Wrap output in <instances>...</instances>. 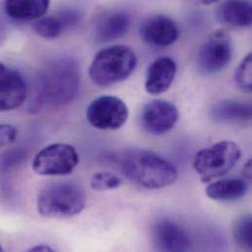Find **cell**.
Wrapping results in <instances>:
<instances>
[{"instance_id": "52a82bcc", "label": "cell", "mask_w": 252, "mask_h": 252, "mask_svg": "<svg viewBox=\"0 0 252 252\" xmlns=\"http://www.w3.org/2000/svg\"><path fill=\"white\" fill-rule=\"evenodd\" d=\"M87 120L95 128L102 130L118 129L124 126L128 117L126 103L112 95L94 99L87 109Z\"/></svg>"}, {"instance_id": "30bf717a", "label": "cell", "mask_w": 252, "mask_h": 252, "mask_svg": "<svg viewBox=\"0 0 252 252\" xmlns=\"http://www.w3.org/2000/svg\"><path fill=\"white\" fill-rule=\"evenodd\" d=\"M28 95V87L22 75L0 63V112L20 107Z\"/></svg>"}, {"instance_id": "7402d4cb", "label": "cell", "mask_w": 252, "mask_h": 252, "mask_svg": "<svg viewBox=\"0 0 252 252\" xmlns=\"http://www.w3.org/2000/svg\"><path fill=\"white\" fill-rule=\"evenodd\" d=\"M252 54L249 53L238 67L235 75L237 85L246 93H251L252 90Z\"/></svg>"}, {"instance_id": "4fadbf2b", "label": "cell", "mask_w": 252, "mask_h": 252, "mask_svg": "<svg viewBox=\"0 0 252 252\" xmlns=\"http://www.w3.org/2000/svg\"><path fill=\"white\" fill-rule=\"evenodd\" d=\"M177 73L175 61L168 57L155 60L148 68L145 78V90L156 95L167 92L174 82Z\"/></svg>"}, {"instance_id": "83f0119b", "label": "cell", "mask_w": 252, "mask_h": 252, "mask_svg": "<svg viewBox=\"0 0 252 252\" xmlns=\"http://www.w3.org/2000/svg\"><path fill=\"white\" fill-rule=\"evenodd\" d=\"M3 252V249H2V247L0 246V252Z\"/></svg>"}, {"instance_id": "cb8c5ba5", "label": "cell", "mask_w": 252, "mask_h": 252, "mask_svg": "<svg viewBox=\"0 0 252 252\" xmlns=\"http://www.w3.org/2000/svg\"><path fill=\"white\" fill-rule=\"evenodd\" d=\"M57 16L63 23L65 29H68L77 25V23L80 22V18H81L80 13L74 9H65L61 11Z\"/></svg>"}, {"instance_id": "484cf974", "label": "cell", "mask_w": 252, "mask_h": 252, "mask_svg": "<svg viewBox=\"0 0 252 252\" xmlns=\"http://www.w3.org/2000/svg\"><path fill=\"white\" fill-rule=\"evenodd\" d=\"M29 252H54L53 249H51L50 247L48 246H45V245H40V246H35L33 248H31L29 250Z\"/></svg>"}, {"instance_id": "e0dca14e", "label": "cell", "mask_w": 252, "mask_h": 252, "mask_svg": "<svg viewBox=\"0 0 252 252\" xmlns=\"http://www.w3.org/2000/svg\"><path fill=\"white\" fill-rule=\"evenodd\" d=\"M249 185L244 179H223L210 184L206 189L209 198L219 202H234L245 197Z\"/></svg>"}, {"instance_id": "ffe728a7", "label": "cell", "mask_w": 252, "mask_h": 252, "mask_svg": "<svg viewBox=\"0 0 252 252\" xmlns=\"http://www.w3.org/2000/svg\"><path fill=\"white\" fill-rule=\"evenodd\" d=\"M233 237L239 248L245 251H252V219L250 215L242 216L235 221Z\"/></svg>"}, {"instance_id": "277c9868", "label": "cell", "mask_w": 252, "mask_h": 252, "mask_svg": "<svg viewBox=\"0 0 252 252\" xmlns=\"http://www.w3.org/2000/svg\"><path fill=\"white\" fill-rule=\"evenodd\" d=\"M136 63V56L129 47L109 46L95 55L90 67V77L98 87H110L126 80Z\"/></svg>"}, {"instance_id": "7c38bea8", "label": "cell", "mask_w": 252, "mask_h": 252, "mask_svg": "<svg viewBox=\"0 0 252 252\" xmlns=\"http://www.w3.org/2000/svg\"><path fill=\"white\" fill-rule=\"evenodd\" d=\"M152 240L160 252H188L190 250V239L188 233L177 223L163 219L152 228Z\"/></svg>"}, {"instance_id": "8fae6325", "label": "cell", "mask_w": 252, "mask_h": 252, "mask_svg": "<svg viewBox=\"0 0 252 252\" xmlns=\"http://www.w3.org/2000/svg\"><path fill=\"white\" fill-rule=\"evenodd\" d=\"M139 35L148 44L165 47L178 40L180 31L177 24L169 17L155 15L146 18L141 23Z\"/></svg>"}, {"instance_id": "44dd1931", "label": "cell", "mask_w": 252, "mask_h": 252, "mask_svg": "<svg viewBox=\"0 0 252 252\" xmlns=\"http://www.w3.org/2000/svg\"><path fill=\"white\" fill-rule=\"evenodd\" d=\"M122 185V180L110 172H98L92 177L91 187L97 191H105L118 189Z\"/></svg>"}, {"instance_id": "2e32d148", "label": "cell", "mask_w": 252, "mask_h": 252, "mask_svg": "<svg viewBox=\"0 0 252 252\" xmlns=\"http://www.w3.org/2000/svg\"><path fill=\"white\" fill-rule=\"evenodd\" d=\"M220 22L234 28H247L252 23V7L250 0H226L217 9Z\"/></svg>"}, {"instance_id": "5bb4252c", "label": "cell", "mask_w": 252, "mask_h": 252, "mask_svg": "<svg viewBox=\"0 0 252 252\" xmlns=\"http://www.w3.org/2000/svg\"><path fill=\"white\" fill-rule=\"evenodd\" d=\"M210 117L221 124H244L252 120V104L234 99L221 100L211 108Z\"/></svg>"}, {"instance_id": "603a6c76", "label": "cell", "mask_w": 252, "mask_h": 252, "mask_svg": "<svg viewBox=\"0 0 252 252\" xmlns=\"http://www.w3.org/2000/svg\"><path fill=\"white\" fill-rule=\"evenodd\" d=\"M18 135L17 128L10 124H0V149L12 144Z\"/></svg>"}, {"instance_id": "d6986e66", "label": "cell", "mask_w": 252, "mask_h": 252, "mask_svg": "<svg viewBox=\"0 0 252 252\" xmlns=\"http://www.w3.org/2000/svg\"><path fill=\"white\" fill-rule=\"evenodd\" d=\"M33 32L42 38L55 39L61 35L65 27L58 16L41 17L32 26Z\"/></svg>"}, {"instance_id": "ba28073f", "label": "cell", "mask_w": 252, "mask_h": 252, "mask_svg": "<svg viewBox=\"0 0 252 252\" xmlns=\"http://www.w3.org/2000/svg\"><path fill=\"white\" fill-rule=\"evenodd\" d=\"M234 46L231 37L224 32L213 33L201 46L197 55L198 69L206 75L224 70L231 62Z\"/></svg>"}, {"instance_id": "9c48e42d", "label": "cell", "mask_w": 252, "mask_h": 252, "mask_svg": "<svg viewBox=\"0 0 252 252\" xmlns=\"http://www.w3.org/2000/svg\"><path fill=\"white\" fill-rule=\"evenodd\" d=\"M180 118L178 108L171 102L156 99L145 104L141 110L142 127L152 134H164L170 131Z\"/></svg>"}, {"instance_id": "4316f807", "label": "cell", "mask_w": 252, "mask_h": 252, "mask_svg": "<svg viewBox=\"0 0 252 252\" xmlns=\"http://www.w3.org/2000/svg\"><path fill=\"white\" fill-rule=\"evenodd\" d=\"M219 0H200L201 3L203 4H206V5H209V4H212V3H215V2H218Z\"/></svg>"}, {"instance_id": "d4e9b609", "label": "cell", "mask_w": 252, "mask_h": 252, "mask_svg": "<svg viewBox=\"0 0 252 252\" xmlns=\"http://www.w3.org/2000/svg\"><path fill=\"white\" fill-rule=\"evenodd\" d=\"M252 159H250L247 164L245 165V167L243 168V174H244V177L248 180V181H251L252 180Z\"/></svg>"}, {"instance_id": "3957f363", "label": "cell", "mask_w": 252, "mask_h": 252, "mask_svg": "<svg viewBox=\"0 0 252 252\" xmlns=\"http://www.w3.org/2000/svg\"><path fill=\"white\" fill-rule=\"evenodd\" d=\"M86 205L85 190L73 183L50 184L40 190L36 200L37 211L45 218H71L80 214Z\"/></svg>"}, {"instance_id": "7a4b0ae2", "label": "cell", "mask_w": 252, "mask_h": 252, "mask_svg": "<svg viewBox=\"0 0 252 252\" xmlns=\"http://www.w3.org/2000/svg\"><path fill=\"white\" fill-rule=\"evenodd\" d=\"M121 169L130 182L150 189L169 187L178 178V170L171 162L146 150L126 153L121 160Z\"/></svg>"}, {"instance_id": "6da1fadb", "label": "cell", "mask_w": 252, "mask_h": 252, "mask_svg": "<svg viewBox=\"0 0 252 252\" xmlns=\"http://www.w3.org/2000/svg\"><path fill=\"white\" fill-rule=\"evenodd\" d=\"M38 97L42 103L61 107L71 103L80 90V68L72 58L49 61L38 77Z\"/></svg>"}, {"instance_id": "ac0fdd59", "label": "cell", "mask_w": 252, "mask_h": 252, "mask_svg": "<svg viewBox=\"0 0 252 252\" xmlns=\"http://www.w3.org/2000/svg\"><path fill=\"white\" fill-rule=\"evenodd\" d=\"M50 0H5L4 10L16 21L37 20L46 13Z\"/></svg>"}, {"instance_id": "9a60e30c", "label": "cell", "mask_w": 252, "mask_h": 252, "mask_svg": "<svg viewBox=\"0 0 252 252\" xmlns=\"http://www.w3.org/2000/svg\"><path fill=\"white\" fill-rule=\"evenodd\" d=\"M130 27V18L123 11L111 12L104 15L95 28V38L105 43L124 36Z\"/></svg>"}, {"instance_id": "8992f818", "label": "cell", "mask_w": 252, "mask_h": 252, "mask_svg": "<svg viewBox=\"0 0 252 252\" xmlns=\"http://www.w3.org/2000/svg\"><path fill=\"white\" fill-rule=\"evenodd\" d=\"M79 162L80 156L74 146L53 143L35 154L32 169L41 176H67L75 170Z\"/></svg>"}, {"instance_id": "5b68a950", "label": "cell", "mask_w": 252, "mask_h": 252, "mask_svg": "<svg viewBox=\"0 0 252 252\" xmlns=\"http://www.w3.org/2000/svg\"><path fill=\"white\" fill-rule=\"evenodd\" d=\"M242 156L239 145L233 141H220L199 150L193 161V168L202 183L223 177L233 170Z\"/></svg>"}]
</instances>
